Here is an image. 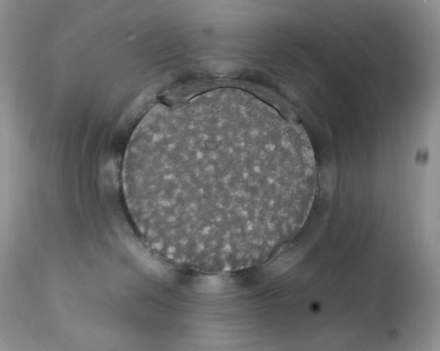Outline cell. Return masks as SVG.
<instances>
[{
	"instance_id": "1",
	"label": "cell",
	"mask_w": 440,
	"mask_h": 351,
	"mask_svg": "<svg viewBox=\"0 0 440 351\" xmlns=\"http://www.w3.org/2000/svg\"><path fill=\"white\" fill-rule=\"evenodd\" d=\"M316 167L300 126L232 87L158 104L140 120L122 167L127 210L171 263L204 273L269 259L302 226Z\"/></svg>"
}]
</instances>
